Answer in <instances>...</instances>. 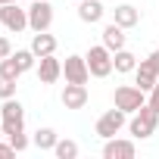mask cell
I'll return each instance as SVG.
<instances>
[{
  "label": "cell",
  "instance_id": "1",
  "mask_svg": "<svg viewBox=\"0 0 159 159\" xmlns=\"http://www.w3.org/2000/svg\"><path fill=\"white\" fill-rule=\"evenodd\" d=\"M156 125H159V112H156L150 103H143V106L134 112V119L128 122V131H131L134 140H143V137H150V134L156 131Z\"/></svg>",
  "mask_w": 159,
  "mask_h": 159
},
{
  "label": "cell",
  "instance_id": "2",
  "mask_svg": "<svg viewBox=\"0 0 159 159\" xmlns=\"http://www.w3.org/2000/svg\"><path fill=\"white\" fill-rule=\"evenodd\" d=\"M0 125H3V134H7V137L22 131V125H25V109H22V103H19L16 97L3 100V106H0Z\"/></svg>",
  "mask_w": 159,
  "mask_h": 159
},
{
  "label": "cell",
  "instance_id": "3",
  "mask_svg": "<svg viewBox=\"0 0 159 159\" xmlns=\"http://www.w3.org/2000/svg\"><path fill=\"white\" fill-rule=\"evenodd\" d=\"M88 69H91V75L94 78H106L116 66H112V50L106 47V44H97V47H91L88 50Z\"/></svg>",
  "mask_w": 159,
  "mask_h": 159
},
{
  "label": "cell",
  "instance_id": "4",
  "mask_svg": "<svg viewBox=\"0 0 159 159\" xmlns=\"http://www.w3.org/2000/svg\"><path fill=\"white\" fill-rule=\"evenodd\" d=\"M143 94L147 91H140L137 84H122V88H116V94H112V103L119 106V109H125V112H137L147 100H143Z\"/></svg>",
  "mask_w": 159,
  "mask_h": 159
},
{
  "label": "cell",
  "instance_id": "5",
  "mask_svg": "<svg viewBox=\"0 0 159 159\" xmlns=\"http://www.w3.org/2000/svg\"><path fill=\"white\" fill-rule=\"evenodd\" d=\"M0 25H3L7 31L19 34L28 28V10H22L19 3H7V7H0Z\"/></svg>",
  "mask_w": 159,
  "mask_h": 159
},
{
  "label": "cell",
  "instance_id": "6",
  "mask_svg": "<svg viewBox=\"0 0 159 159\" xmlns=\"http://www.w3.org/2000/svg\"><path fill=\"white\" fill-rule=\"evenodd\" d=\"M53 25V7L47 0H31L28 7V28L31 31H47Z\"/></svg>",
  "mask_w": 159,
  "mask_h": 159
},
{
  "label": "cell",
  "instance_id": "7",
  "mask_svg": "<svg viewBox=\"0 0 159 159\" xmlns=\"http://www.w3.org/2000/svg\"><path fill=\"white\" fill-rule=\"evenodd\" d=\"M125 116H128V112H125V109H119V106H116V109H106V112L97 119V134H100L103 140L116 137V134L122 131V125H125Z\"/></svg>",
  "mask_w": 159,
  "mask_h": 159
},
{
  "label": "cell",
  "instance_id": "8",
  "mask_svg": "<svg viewBox=\"0 0 159 159\" xmlns=\"http://www.w3.org/2000/svg\"><path fill=\"white\" fill-rule=\"evenodd\" d=\"M62 75H66L69 84H88V81H91L88 59H84V56H66V62H62Z\"/></svg>",
  "mask_w": 159,
  "mask_h": 159
},
{
  "label": "cell",
  "instance_id": "9",
  "mask_svg": "<svg viewBox=\"0 0 159 159\" xmlns=\"http://www.w3.org/2000/svg\"><path fill=\"white\" fill-rule=\"evenodd\" d=\"M134 81H137L140 91H153V84L159 81V69H156L150 59H140L137 69H134Z\"/></svg>",
  "mask_w": 159,
  "mask_h": 159
},
{
  "label": "cell",
  "instance_id": "10",
  "mask_svg": "<svg viewBox=\"0 0 159 159\" xmlns=\"http://www.w3.org/2000/svg\"><path fill=\"white\" fill-rule=\"evenodd\" d=\"M59 75H62V62H59L53 53L38 59V78H41V84H53Z\"/></svg>",
  "mask_w": 159,
  "mask_h": 159
},
{
  "label": "cell",
  "instance_id": "11",
  "mask_svg": "<svg viewBox=\"0 0 159 159\" xmlns=\"http://www.w3.org/2000/svg\"><path fill=\"white\" fill-rule=\"evenodd\" d=\"M103 156H106V159H131V156H134V140L109 137V140L103 143Z\"/></svg>",
  "mask_w": 159,
  "mask_h": 159
},
{
  "label": "cell",
  "instance_id": "12",
  "mask_svg": "<svg viewBox=\"0 0 159 159\" xmlns=\"http://www.w3.org/2000/svg\"><path fill=\"white\" fill-rule=\"evenodd\" d=\"M88 103V88L84 84H66L62 91V106L66 109H84Z\"/></svg>",
  "mask_w": 159,
  "mask_h": 159
},
{
  "label": "cell",
  "instance_id": "13",
  "mask_svg": "<svg viewBox=\"0 0 159 159\" xmlns=\"http://www.w3.org/2000/svg\"><path fill=\"white\" fill-rule=\"evenodd\" d=\"M103 13H106V7L100 3V0H78V19L81 22L94 25V22L103 19Z\"/></svg>",
  "mask_w": 159,
  "mask_h": 159
},
{
  "label": "cell",
  "instance_id": "14",
  "mask_svg": "<svg viewBox=\"0 0 159 159\" xmlns=\"http://www.w3.org/2000/svg\"><path fill=\"white\" fill-rule=\"evenodd\" d=\"M31 50H34L38 59H41V56H50V53H56V38L47 34V31H34V38H31Z\"/></svg>",
  "mask_w": 159,
  "mask_h": 159
},
{
  "label": "cell",
  "instance_id": "15",
  "mask_svg": "<svg viewBox=\"0 0 159 159\" xmlns=\"http://www.w3.org/2000/svg\"><path fill=\"white\" fill-rule=\"evenodd\" d=\"M103 44L116 53V50H122L125 47V28L122 25H116V22H109L106 28H103Z\"/></svg>",
  "mask_w": 159,
  "mask_h": 159
},
{
  "label": "cell",
  "instance_id": "16",
  "mask_svg": "<svg viewBox=\"0 0 159 159\" xmlns=\"http://www.w3.org/2000/svg\"><path fill=\"white\" fill-rule=\"evenodd\" d=\"M116 25H122V28H134L137 22H140V13L131 7V3H122V7H116V19H112Z\"/></svg>",
  "mask_w": 159,
  "mask_h": 159
},
{
  "label": "cell",
  "instance_id": "17",
  "mask_svg": "<svg viewBox=\"0 0 159 159\" xmlns=\"http://www.w3.org/2000/svg\"><path fill=\"white\" fill-rule=\"evenodd\" d=\"M112 66H116V72H134V69H137V56L122 47V50L112 53Z\"/></svg>",
  "mask_w": 159,
  "mask_h": 159
},
{
  "label": "cell",
  "instance_id": "18",
  "mask_svg": "<svg viewBox=\"0 0 159 159\" xmlns=\"http://www.w3.org/2000/svg\"><path fill=\"white\" fill-rule=\"evenodd\" d=\"M56 140H59V137H56V131H53V128H38V131H34V137H31V143H34L38 150H53V147H56Z\"/></svg>",
  "mask_w": 159,
  "mask_h": 159
},
{
  "label": "cell",
  "instance_id": "19",
  "mask_svg": "<svg viewBox=\"0 0 159 159\" xmlns=\"http://www.w3.org/2000/svg\"><path fill=\"white\" fill-rule=\"evenodd\" d=\"M19 75H22V69H19V62H16L13 56L0 59V78H10V81H19Z\"/></svg>",
  "mask_w": 159,
  "mask_h": 159
},
{
  "label": "cell",
  "instance_id": "20",
  "mask_svg": "<svg viewBox=\"0 0 159 159\" xmlns=\"http://www.w3.org/2000/svg\"><path fill=\"white\" fill-rule=\"evenodd\" d=\"M13 59L19 62V69H22V72L34 69V62H38V56H34V50H31V47H28V50H16V53H13Z\"/></svg>",
  "mask_w": 159,
  "mask_h": 159
},
{
  "label": "cell",
  "instance_id": "21",
  "mask_svg": "<svg viewBox=\"0 0 159 159\" xmlns=\"http://www.w3.org/2000/svg\"><path fill=\"white\" fill-rule=\"evenodd\" d=\"M53 153H56L59 159H75V156H78V143H75V140H56Z\"/></svg>",
  "mask_w": 159,
  "mask_h": 159
},
{
  "label": "cell",
  "instance_id": "22",
  "mask_svg": "<svg viewBox=\"0 0 159 159\" xmlns=\"http://www.w3.org/2000/svg\"><path fill=\"white\" fill-rule=\"evenodd\" d=\"M10 97H16V81L0 78V100H10Z\"/></svg>",
  "mask_w": 159,
  "mask_h": 159
},
{
  "label": "cell",
  "instance_id": "23",
  "mask_svg": "<svg viewBox=\"0 0 159 159\" xmlns=\"http://www.w3.org/2000/svg\"><path fill=\"white\" fill-rule=\"evenodd\" d=\"M10 143H13V150L16 153H22V150H28V137H25V131H19V134H10Z\"/></svg>",
  "mask_w": 159,
  "mask_h": 159
},
{
  "label": "cell",
  "instance_id": "24",
  "mask_svg": "<svg viewBox=\"0 0 159 159\" xmlns=\"http://www.w3.org/2000/svg\"><path fill=\"white\" fill-rule=\"evenodd\" d=\"M7 56H13V44H10V38L0 34V59H7Z\"/></svg>",
  "mask_w": 159,
  "mask_h": 159
},
{
  "label": "cell",
  "instance_id": "25",
  "mask_svg": "<svg viewBox=\"0 0 159 159\" xmlns=\"http://www.w3.org/2000/svg\"><path fill=\"white\" fill-rule=\"evenodd\" d=\"M147 103H150V106H153V109L159 112V81L153 84V91H150V100H147Z\"/></svg>",
  "mask_w": 159,
  "mask_h": 159
},
{
  "label": "cell",
  "instance_id": "26",
  "mask_svg": "<svg viewBox=\"0 0 159 159\" xmlns=\"http://www.w3.org/2000/svg\"><path fill=\"white\" fill-rule=\"evenodd\" d=\"M10 153H16L13 143H0V156H10Z\"/></svg>",
  "mask_w": 159,
  "mask_h": 159
},
{
  "label": "cell",
  "instance_id": "27",
  "mask_svg": "<svg viewBox=\"0 0 159 159\" xmlns=\"http://www.w3.org/2000/svg\"><path fill=\"white\" fill-rule=\"evenodd\" d=\"M147 59H150V62H153V66H156V69H159V50H153V53H150V56H147Z\"/></svg>",
  "mask_w": 159,
  "mask_h": 159
},
{
  "label": "cell",
  "instance_id": "28",
  "mask_svg": "<svg viewBox=\"0 0 159 159\" xmlns=\"http://www.w3.org/2000/svg\"><path fill=\"white\" fill-rule=\"evenodd\" d=\"M7 3H19V0H0V7H7Z\"/></svg>",
  "mask_w": 159,
  "mask_h": 159
},
{
  "label": "cell",
  "instance_id": "29",
  "mask_svg": "<svg viewBox=\"0 0 159 159\" xmlns=\"http://www.w3.org/2000/svg\"><path fill=\"white\" fill-rule=\"evenodd\" d=\"M0 137H3V125H0Z\"/></svg>",
  "mask_w": 159,
  "mask_h": 159
}]
</instances>
